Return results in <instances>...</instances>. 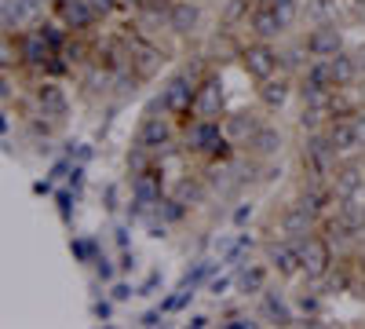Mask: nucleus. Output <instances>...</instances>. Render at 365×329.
I'll return each mask as SVG.
<instances>
[{"mask_svg": "<svg viewBox=\"0 0 365 329\" xmlns=\"http://www.w3.org/2000/svg\"><path fill=\"white\" fill-rule=\"evenodd\" d=\"M190 300H194V289H190V285H179L172 296H165V300H161V311H165V315H172V311H182V308H187Z\"/></svg>", "mask_w": 365, "mask_h": 329, "instance_id": "nucleus-29", "label": "nucleus"}, {"mask_svg": "<svg viewBox=\"0 0 365 329\" xmlns=\"http://www.w3.org/2000/svg\"><path fill=\"white\" fill-rule=\"evenodd\" d=\"M194 96H197V81H194L190 74H175V77H168V84L161 88L154 110L161 106L165 113H190V110H194Z\"/></svg>", "mask_w": 365, "mask_h": 329, "instance_id": "nucleus-2", "label": "nucleus"}, {"mask_svg": "<svg viewBox=\"0 0 365 329\" xmlns=\"http://www.w3.org/2000/svg\"><path fill=\"white\" fill-rule=\"evenodd\" d=\"M249 146H252V151H256L259 158H274V154L282 151V132H278V128H267V125H263V128H259V132L252 136V143H249Z\"/></svg>", "mask_w": 365, "mask_h": 329, "instance_id": "nucleus-25", "label": "nucleus"}, {"mask_svg": "<svg viewBox=\"0 0 365 329\" xmlns=\"http://www.w3.org/2000/svg\"><path fill=\"white\" fill-rule=\"evenodd\" d=\"M332 165H336V151H332L329 136H311L307 146H303V168L314 179H322V176H332Z\"/></svg>", "mask_w": 365, "mask_h": 329, "instance_id": "nucleus-6", "label": "nucleus"}, {"mask_svg": "<svg viewBox=\"0 0 365 329\" xmlns=\"http://www.w3.org/2000/svg\"><path fill=\"white\" fill-rule=\"evenodd\" d=\"M303 48H307L311 59H332L336 51H344V34L336 26H318L307 34V41H303Z\"/></svg>", "mask_w": 365, "mask_h": 329, "instance_id": "nucleus-9", "label": "nucleus"}, {"mask_svg": "<svg viewBox=\"0 0 365 329\" xmlns=\"http://www.w3.org/2000/svg\"><path fill=\"white\" fill-rule=\"evenodd\" d=\"M249 29H252L259 41H274V37L285 34V19L274 11L270 4H256L252 15H249Z\"/></svg>", "mask_w": 365, "mask_h": 329, "instance_id": "nucleus-11", "label": "nucleus"}, {"mask_svg": "<svg viewBox=\"0 0 365 329\" xmlns=\"http://www.w3.org/2000/svg\"><path fill=\"white\" fill-rule=\"evenodd\" d=\"M351 121H354V132H358V143L365 146V110H354V113H351Z\"/></svg>", "mask_w": 365, "mask_h": 329, "instance_id": "nucleus-44", "label": "nucleus"}, {"mask_svg": "<svg viewBox=\"0 0 365 329\" xmlns=\"http://www.w3.org/2000/svg\"><path fill=\"white\" fill-rule=\"evenodd\" d=\"M212 271H216V260H197V263L190 267V271L182 275V282H179V285H190V289H197L201 282H208V278H212Z\"/></svg>", "mask_w": 365, "mask_h": 329, "instance_id": "nucleus-27", "label": "nucleus"}, {"mask_svg": "<svg viewBox=\"0 0 365 329\" xmlns=\"http://www.w3.org/2000/svg\"><path fill=\"white\" fill-rule=\"evenodd\" d=\"M161 315H165L161 308H158V311H146V315L139 318V325H150V329H154V325H165V322H161Z\"/></svg>", "mask_w": 365, "mask_h": 329, "instance_id": "nucleus-45", "label": "nucleus"}, {"mask_svg": "<svg viewBox=\"0 0 365 329\" xmlns=\"http://www.w3.org/2000/svg\"><path fill=\"white\" fill-rule=\"evenodd\" d=\"M106 208H117V187H106Z\"/></svg>", "mask_w": 365, "mask_h": 329, "instance_id": "nucleus-54", "label": "nucleus"}, {"mask_svg": "<svg viewBox=\"0 0 365 329\" xmlns=\"http://www.w3.org/2000/svg\"><path fill=\"white\" fill-rule=\"evenodd\" d=\"M289 81H274V77H267V81H259V103L267 106V110H282L285 103H289Z\"/></svg>", "mask_w": 365, "mask_h": 329, "instance_id": "nucleus-22", "label": "nucleus"}, {"mask_svg": "<svg viewBox=\"0 0 365 329\" xmlns=\"http://www.w3.org/2000/svg\"><path fill=\"white\" fill-rule=\"evenodd\" d=\"M223 325H227V329H256L259 322H252V318H245V315H234V318L223 322Z\"/></svg>", "mask_w": 365, "mask_h": 329, "instance_id": "nucleus-43", "label": "nucleus"}, {"mask_svg": "<svg viewBox=\"0 0 365 329\" xmlns=\"http://www.w3.org/2000/svg\"><path fill=\"white\" fill-rule=\"evenodd\" d=\"M358 70L365 74V51H358Z\"/></svg>", "mask_w": 365, "mask_h": 329, "instance_id": "nucleus-55", "label": "nucleus"}, {"mask_svg": "<svg viewBox=\"0 0 365 329\" xmlns=\"http://www.w3.org/2000/svg\"><path fill=\"white\" fill-rule=\"evenodd\" d=\"M296 308H299L303 315H318V296H307V293H303L299 300H296Z\"/></svg>", "mask_w": 365, "mask_h": 329, "instance_id": "nucleus-41", "label": "nucleus"}, {"mask_svg": "<svg viewBox=\"0 0 365 329\" xmlns=\"http://www.w3.org/2000/svg\"><path fill=\"white\" fill-rule=\"evenodd\" d=\"M165 63V55L154 48V44H146V41H135L132 51H128V70H135L143 81H150Z\"/></svg>", "mask_w": 365, "mask_h": 329, "instance_id": "nucleus-12", "label": "nucleus"}, {"mask_svg": "<svg viewBox=\"0 0 365 329\" xmlns=\"http://www.w3.org/2000/svg\"><path fill=\"white\" fill-rule=\"evenodd\" d=\"M88 158H91V146H88V143H81V146H77V161L84 165Z\"/></svg>", "mask_w": 365, "mask_h": 329, "instance_id": "nucleus-52", "label": "nucleus"}, {"mask_svg": "<svg viewBox=\"0 0 365 329\" xmlns=\"http://www.w3.org/2000/svg\"><path fill=\"white\" fill-rule=\"evenodd\" d=\"M249 216H252V205H241L237 213H234V223H245Z\"/></svg>", "mask_w": 365, "mask_h": 329, "instance_id": "nucleus-48", "label": "nucleus"}, {"mask_svg": "<svg viewBox=\"0 0 365 329\" xmlns=\"http://www.w3.org/2000/svg\"><path fill=\"white\" fill-rule=\"evenodd\" d=\"M270 8L285 19V26H292V22H296V11H299L296 0H270Z\"/></svg>", "mask_w": 365, "mask_h": 329, "instance_id": "nucleus-34", "label": "nucleus"}, {"mask_svg": "<svg viewBox=\"0 0 365 329\" xmlns=\"http://www.w3.org/2000/svg\"><path fill=\"white\" fill-rule=\"evenodd\" d=\"M150 154H154V151H150V146H143V143H135V151L128 154V172H132V176H139V172H146V168H150Z\"/></svg>", "mask_w": 365, "mask_h": 329, "instance_id": "nucleus-31", "label": "nucleus"}, {"mask_svg": "<svg viewBox=\"0 0 365 329\" xmlns=\"http://www.w3.org/2000/svg\"><path fill=\"white\" fill-rule=\"evenodd\" d=\"M190 325H194V329H205V325H212V318H208V315H194Z\"/></svg>", "mask_w": 365, "mask_h": 329, "instance_id": "nucleus-50", "label": "nucleus"}, {"mask_svg": "<svg viewBox=\"0 0 365 329\" xmlns=\"http://www.w3.org/2000/svg\"><path fill=\"white\" fill-rule=\"evenodd\" d=\"M197 194H201V191H197V183H190V179H182V183H179V191H175V198H179L182 205H190Z\"/></svg>", "mask_w": 365, "mask_h": 329, "instance_id": "nucleus-36", "label": "nucleus"}, {"mask_svg": "<svg viewBox=\"0 0 365 329\" xmlns=\"http://www.w3.org/2000/svg\"><path fill=\"white\" fill-rule=\"evenodd\" d=\"M256 4H270V0H256Z\"/></svg>", "mask_w": 365, "mask_h": 329, "instance_id": "nucleus-56", "label": "nucleus"}, {"mask_svg": "<svg viewBox=\"0 0 365 329\" xmlns=\"http://www.w3.org/2000/svg\"><path fill=\"white\" fill-rule=\"evenodd\" d=\"M197 22H201V8L194 4V0H175L172 11H168V29H172V34H179V37L194 34Z\"/></svg>", "mask_w": 365, "mask_h": 329, "instance_id": "nucleus-20", "label": "nucleus"}, {"mask_svg": "<svg viewBox=\"0 0 365 329\" xmlns=\"http://www.w3.org/2000/svg\"><path fill=\"white\" fill-rule=\"evenodd\" d=\"M172 4H175V0H139L135 8H139L143 15H150L154 22H161V19L168 22V11H172Z\"/></svg>", "mask_w": 365, "mask_h": 329, "instance_id": "nucleus-30", "label": "nucleus"}, {"mask_svg": "<svg viewBox=\"0 0 365 329\" xmlns=\"http://www.w3.org/2000/svg\"><path fill=\"white\" fill-rule=\"evenodd\" d=\"M187 146L197 154H208V158H216L223 161L230 154V139L223 136V125L220 121H208V117H197V121L187 128Z\"/></svg>", "mask_w": 365, "mask_h": 329, "instance_id": "nucleus-1", "label": "nucleus"}, {"mask_svg": "<svg viewBox=\"0 0 365 329\" xmlns=\"http://www.w3.org/2000/svg\"><path fill=\"white\" fill-rule=\"evenodd\" d=\"M55 15L66 29H73V34H84V29L99 19L88 0H55Z\"/></svg>", "mask_w": 365, "mask_h": 329, "instance_id": "nucleus-8", "label": "nucleus"}, {"mask_svg": "<svg viewBox=\"0 0 365 329\" xmlns=\"http://www.w3.org/2000/svg\"><path fill=\"white\" fill-rule=\"evenodd\" d=\"M132 267H135V256L125 253V256H120V271H132Z\"/></svg>", "mask_w": 365, "mask_h": 329, "instance_id": "nucleus-53", "label": "nucleus"}, {"mask_svg": "<svg viewBox=\"0 0 365 329\" xmlns=\"http://www.w3.org/2000/svg\"><path fill=\"white\" fill-rule=\"evenodd\" d=\"M51 55H55V48L44 41V34H41V26L37 29H29V34L19 41V59H26L29 66H48L51 63Z\"/></svg>", "mask_w": 365, "mask_h": 329, "instance_id": "nucleus-13", "label": "nucleus"}, {"mask_svg": "<svg viewBox=\"0 0 365 329\" xmlns=\"http://www.w3.org/2000/svg\"><path fill=\"white\" fill-rule=\"evenodd\" d=\"M223 103H227V92H223V81L220 77H205L197 84V96H194V117H208V121H216L223 117Z\"/></svg>", "mask_w": 365, "mask_h": 329, "instance_id": "nucleus-5", "label": "nucleus"}, {"mask_svg": "<svg viewBox=\"0 0 365 329\" xmlns=\"http://www.w3.org/2000/svg\"><path fill=\"white\" fill-rule=\"evenodd\" d=\"M241 66H245V74L252 81H267V77L278 74L282 55L270 48V41H256V44H249L245 51H241Z\"/></svg>", "mask_w": 365, "mask_h": 329, "instance_id": "nucleus-4", "label": "nucleus"}, {"mask_svg": "<svg viewBox=\"0 0 365 329\" xmlns=\"http://www.w3.org/2000/svg\"><path fill=\"white\" fill-rule=\"evenodd\" d=\"M37 106H41V117H66V110H70V99H66V92L58 88L55 81H41L37 84Z\"/></svg>", "mask_w": 365, "mask_h": 329, "instance_id": "nucleus-15", "label": "nucleus"}, {"mask_svg": "<svg viewBox=\"0 0 365 329\" xmlns=\"http://www.w3.org/2000/svg\"><path fill=\"white\" fill-rule=\"evenodd\" d=\"M230 282H234L230 275H223V278H208V293H212V296H223V293L230 289Z\"/></svg>", "mask_w": 365, "mask_h": 329, "instance_id": "nucleus-40", "label": "nucleus"}, {"mask_svg": "<svg viewBox=\"0 0 365 329\" xmlns=\"http://www.w3.org/2000/svg\"><path fill=\"white\" fill-rule=\"evenodd\" d=\"M361 187V168L358 165H344L336 168V179H332V194H336L340 201H351Z\"/></svg>", "mask_w": 365, "mask_h": 329, "instance_id": "nucleus-21", "label": "nucleus"}, {"mask_svg": "<svg viewBox=\"0 0 365 329\" xmlns=\"http://www.w3.org/2000/svg\"><path fill=\"white\" fill-rule=\"evenodd\" d=\"M91 311H96V318H103V322H106V318L113 315V308H110L106 300H99V304H96V308H91Z\"/></svg>", "mask_w": 365, "mask_h": 329, "instance_id": "nucleus-47", "label": "nucleus"}, {"mask_svg": "<svg viewBox=\"0 0 365 329\" xmlns=\"http://www.w3.org/2000/svg\"><path fill=\"white\" fill-rule=\"evenodd\" d=\"M237 289L241 293H263L267 289V267L263 263H245L237 271Z\"/></svg>", "mask_w": 365, "mask_h": 329, "instance_id": "nucleus-24", "label": "nucleus"}, {"mask_svg": "<svg viewBox=\"0 0 365 329\" xmlns=\"http://www.w3.org/2000/svg\"><path fill=\"white\" fill-rule=\"evenodd\" d=\"M325 136H329V143H332V151H336V154H354V151H361L351 113H336V117H332V121L325 125Z\"/></svg>", "mask_w": 365, "mask_h": 329, "instance_id": "nucleus-10", "label": "nucleus"}, {"mask_svg": "<svg viewBox=\"0 0 365 329\" xmlns=\"http://www.w3.org/2000/svg\"><path fill=\"white\" fill-rule=\"evenodd\" d=\"M263 311L278 322V325H292V311H289V304L282 300V293H267V289H263Z\"/></svg>", "mask_w": 365, "mask_h": 329, "instance_id": "nucleus-26", "label": "nucleus"}, {"mask_svg": "<svg viewBox=\"0 0 365 329\" xmlns=\"http://www.w3.org/2000/svg\"><path fill=\"white\" fill-rule=\"evenodd\" d=\"M267 263H270V271H278L282 278L303 275V260H299L296 242H270L267 246Z\"/></svg>", "mask_w": 365, "mask_h": 329, "instance_id": "nucleus-7", "label": "nucleus"}, {"mask_svg": "<svg viewBox=\"0 0 365 329\" xmlns=\"http://www.w3.org/2000/svg\"><path fill=\"white\" fill-rule=\"evenodd\" d=\"M296 249H299V260H303V275H307V278L322 282V278L332 271V246L325 242V238H318V234H307V238H299V242H296Z\"/></svg>", "mask_w": 365, "mask_h": 329, "instance_id": "nucleus-3", "label": "nucleus"}, {"mask_svg": "<svg viewBox=\"0 0 365 329\" xmlns=\"http://www.w3.org/2000/svg\"><path fill=\"white\" fill-rule=\"evenodd\" d=\"M91 8H96V15L99 19H106V15H113L117 8H120V0H88Z\"/></svg>", "mask_w": 365, "mask_h": 329, "instance_id": "nucleus-37", "label": "nucleus"}, {"mask_svg": "<svg viewBox=\"0 0 365 329\" xmlns=\"http://www.w3.org/2000/svg\"><path fill=\"white\" fill-rule=\"evenodd\" d=\"M329 66H332V77H336V84L344 88V84H351L361 70H358V55H351V51H336L329 59Z\"/></svg>", "mask_w": 365, "mask_h": 329, "instance_id": "nucleus-23", "label": "nucleus"}, {"mask_svg": "<svg viewBox=\"0 0 365 329\" xmlns=\"http://www.w3.org/2000/svg\"><path fill=\"white\" fill-rule=\"evenodd\" d=\"M314 213L303 201H296L292 208H285V216H282V231H285V238H292V242H299V238H307L311 234V227H314Z\"/></svg>", "mask_w": 365, "mask_h": 329, "instance_id": "nucleus-18", "label": "nucleus"}, {"mask_svg": "<svg viewBox=\"0 0 365 329\" xmlns=\"http://www.w3.org/2000/svg\"><path fill=\"white\" fill-rule=\"evenodd\" d=\"M73 198H77V194H73L70 187L55 194V205H58V216H63V220H70V205H73Z\"/></svg>", "mask_w": 365, "mask_h": 329, "instance_id": "nucleus-35", "label": "nucleus"}, {"mask_svg": "<svg viewBox=\"0 0 365 329\" xmlns=\"http://www.w3.org/2000/svg\"><path fill=\"white\" fill-rule=\"evenodd\" d=\"M66 26H55V22H41V34H44V41L55 48V51H63L70 41H66V34H63Z\"/></svg>", "mask_w": 365, "mask_h": 329, "instance_id": "nucleus-32", "label": "nucleus"}, {"mask_svg": "<svg viewBox=\"0 0 365 329\" xmlns=\"http://www.w3.org/2000/svg\"><path fill=\"white\" fill-rule=\"evenodd\" d=\"M117 246L128 249V227H117Z\"/></svg>", "mask_w": 365, "mask_h": 329, "instance_id": "nucleus-51", "label": "nucleus"}, {"mask_svg": "<svg viewBox=\"0 0 365 329\" xmlns=\"http://www.w3.org/2000/svg\"><path fill=\"white\" fill-rule=\"evenodd\" d=\"M135 143L150 146V151H161V146H168V143H172V121H168V117L150 113L146 121L139 125V139H135Z\"/></svg>", "mask_w": 365, "mask_h": 329, "instance_id": "nucleus-17", "label": "nucleus"}, {"mask_svg": "<svg viewBox=\"0 0 365 329\" xmlns=\"http://www.w3.org/2000/svg\"><path fill=\"white\" fill-rule=\"evenodd\" d=\"M22 4H26V11H29V19H34L41 8H44V0H22Z\"/></svg>", "mask_w": 365, "mask_h": 329, "instance_id": "nucleus-49", "label": "nucleus"}, {"mask_svg": "<svg viewBox=\"0 0 365 329\" xmlns=\"http://www.w3.org/2000/svg\"><path fill=\"white\" fill-rule=\"evenodd\" d=\"M336 77H332V66L329 59H314V63L303 70V81H299V92H336Z\"/></svg>", "mask_w": 365, "mask_h": 329, "instance_id": "nucleus-16", "label": "nucleus"}, {"mask_svg": "<svg viewBox=\"0 0 365 329\" xmlns=\"http://www.w3.org/2000/svg\"><path fill=\"white\" fill-rule=\"evenodd\" d=\"M158 285H161V275H158V271H154V275H150V278H146V282H143V285H139V293H143V296H150V293H154V289H158Z\"/></svg>", "mask_w": 365, "mask_h": 329, "instance_id": "nucleus-46", "label": "nucleus"}, {"mask_svg": "<svg viewBox=\"0 0 365 329\" xmlns=\"http://www.w3.org/2000/svg\"><path fill=\"white\" fill-rule=\"evenodd\" d=\"M132 198L146 208H154L161 198H165V187H161V172L158 168H146L139 176H132Z\"/></svg>", "mask_w": 365, "mask_h": 329, "instance_id": "nucleus-14", "label": "nucleus"}, {"mask_svg": "<svg viewBox=\"0 0 365 329\" xmlns=\"http://www.w3.org/2000/svg\"><path fill=\"white\" fill-rule=\"evenodd\" d=\"M96 275H99L103 282H110V278H113V263H110L106 256H96Z\"/></svg>", "mask_w": 365, "mask_h": 329, "instance_id": "nucleus-42", "label": "nucleus"}, {"mask_svg": "<svg viewBox=\"0 0 365 329\" xmlns=\"http://www.w3.org/2000/svg\"><path fill=\"white\" fill-rule=\"evenodd\" d=\"M154 213L161 216V223H175V220H182V213H187V205H182V201L172 194V198H161V201L154 205Z\"/></svg>", "mask_w": 365, "mask_h": 329, "instance_id": "nucleus-28", "label": "nucleus"}, {"mask_svg": "<svg viewBox=\"0 0 365 329\" xmlns=\"http://www.w3.org/2000/svg\"><path fill=\"white\" fill-rule=\"evenodd\" d=\"M263 125H259V117L256 113H230V117H223V136L230 139V143H252V136L259 132Z\"/></svg>", "mask_w": 365, "mask_h": 329, "instance_id": "nucleus-19", "label": "nucleus"}, {"mask_svg": "<svg viewBox=\"0 0 365 329\" xmlns=\"http://www.w3.org/2000/svg\"><path fill=\"white\" fill-rule=\"evenodd\" d=\"M249 8H256V0H230V4L223 8V19L227 22H237L241 15H249Z\"/></svg>", "mask_w": 365, "mask_h": 329, "instance_id": "nucleus-33", "label": "nucleus"}, {"mask_svg": "<svg viewBox=\"0 0 365 329\" xmlns=\"http://www.w3.org/2000/svg\"><path fill=\"white\" fill-rule=\"evenodd\" d=\"M110 296H113V300L120 304V300H132V296H135V289H132L128 282H117V285L110 289Z\"/></svg>", "mask_w": 365, "mask_h": 329, "instance_id": "nucleus-39", "label": "nucleus"}, {"mask_svg": "<svg viewBox=\"0 0 365 329\" xmlns=\"http://www.w3.org/2000/svg\"><path fill=\"white\" fill-rule=\"evenodd\" d=\"M81 183H84V165L77 161V165L70 168V176H66V187H70V191L77 194V191H81Z\"/></svg>", "mask_w": 365, "mask_h": 329, "instance_id": "nucleus-38", "label": "nucleus"}]
</instances>
